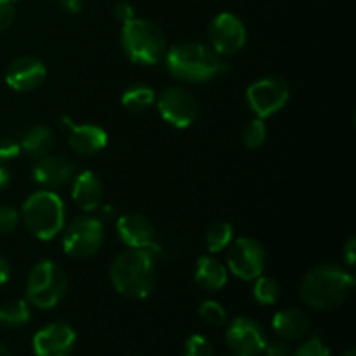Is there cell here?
Segmentation results:
<instances>
[{"label":"cell","mask_w":356,"mask_h":356,"mask_svg":"<svg viewBox=\"0 0 356 356\" xmlns=\"http://www.w3.org/2000/svg\"><path fill=\"white\" fill-rule=\"evenodd\" d=\"M163 61L174 79L190 83L211 82L212 79L228 72L226 58L212 51L211 45L198 42H181L172 45L165 51Z\"/></svg>","instance_id":"1"},{"label":"cell","mask_w":356,"mask_h":356,"mask_svg":"<svg viewBox=\"0 0 356 356\" xmlns=\"http://www.w3.org/2000/svg\"><path fill=\"white\" fill-rule=\"evenodd\" d=\"M156 256L159 254L152 250L141 249H127L118 254L110 266L115 292L134 301L148 298L156 284Z\"/></svg>","instance_id":"2"},{"label":"cell","mask_w":356,"mask_h":356,"mask_svg":"<svg viewBox=\"0 0 356 356\" xmlns=\"http://www.w3.org/2000/svg\"><path fill=\"white\" fill-rule=\"evenodd\" d=\"M355 287L353 273L339 264H322L305 275L299 294L306 306L330 312L343 305Z\"/></svg>","instance_id":"3"},{"label":"cell","mask_w":356,"mask_h":356,"mask_svg":"<svg viewBox=\"0 0 356 356\" xmlns=\"http://www.w3.org/2000/svg\"><path fill=\"white\" fill-rule=\"evenodd\" d=\"M23 225L35 238L52 240L65 228L66 209L61 197L52 190L33 191L21 209Z\"/></svg>","instance_id":"4"},{"label":"cell","mask_w":356,"mask_h":356,"mask_svg":"<svg viewBox=\"0 0 356 356\" xmlns=\"http://www.w3.org/2000/svg\"><path fill=\"white\" fill-rule=\"evenodd\" d=\"M122 49L129 61L139 66H153L165 56V35L159 24L145 17H132L124 23L120 35Z\"/></svg>","instance_id":"5"},{"label":"cell","mask_w":356,"mask_h":356,"mask_svg":"<svg viewBox=\"0 0 356 356\" xmlns=\"http://www.w3.org/2000/svg\"><path fill=\"white\" fill-rule=\"evenodd\" d=\"M66 289H68V278L65 270L54 261L44 259L31 268L24 294L28 305L38 309H51L63 301Z\"/></svg>","instance_id":"6"},{"label":"cell","mask_w":356,"mask_h":356,"mask_svg":"<svg viewBox=\"0 0 356 356\" xmlns=\"http://www.w3.org/2000/svg\"><path fill=\"white\" fill-rule=\"evenodd\" d=\"M63 233V250L72 259H87L101 250L104 243V225L92 216H80Z\"/></svg>","instance_id":"7"},{"label":"cell","mask_w":356,"mask_h":356,"mask_svg":"<svg viewBox=\"0 0 356 356\" xmlns=\"http://www.w3.org/2000/svg\"><path fill=\"white\" fill-rule=\"evenodd\" d=\"M228 271L238 280L252 282L264 273L266 250L259 240L252 236H240L228 245Z\"/></svg>","instance_id":"8"},{"label":"cell","mask_w":356,"mask_h":356,"mask_svg":"<svg viewBox=\"0 0 356 356\" xmlns=\"http://www.w3.org/2000/svg\"><path fill=\"white\" fill-rule=\"evenodd\" d=\"M291 97V87L282 76H264L250 83L245 92L247 104L257 118L278 113Z\"/></svg>","instance_id":"9"},{"label":"cell","mask_w":356,"mask_h":356,"mask_svg":"<svg viewBox=\"0 0 356 356\" xmlns=\"http://www.w3.org/2000/svg\"><path fill=\"white\" fill-rule=\"evenodd\" d=\"M156 108L163 120L176 129H186L198 117V103L193 94L181 86H170L156 97Z\"/></svg>","instance_id":"10"},{"label":"cell","mask_w":356,"mask_h":356,"mask_svg":"<svg viewBox=\"0 0 356 356\" xmlns=\"http://www.w3.org/2000/svg\"><path fill=\"white\" fill-rule=\"evenodd\" d=\"M209 40L212 51L222 58L238 54L247 42V28L240 17L232 13H221L209 24Z\"/></svg>","instance_id":"11"},{"label":"cell","mask_w":356,"mask_h":356,"mask_svg":"<svg viewBox=\"0 0 356 356\" xmlns=\"http://www.w3.org/2000/svg\"><path fill=\"white\" fill-rule=\"evenodd\" d=\"M225 339L235 356H259L268 344L263 327L249 316H236L226 327Z\"/></svg>","instance_id":"12"},{"label":"cell","mask_w":356,"mask_h":356,"mask_svg":"<svg viewBox=\"0 0 356 356\" xmlns=\"http://www.w3.org/2000/svg\"><path fill=\"white\" fill-rule=\"evenodd\" d=\"M117 235L129 249L152 250L159 254L156 229L146 216L138 212H127L117 219Z\"/></svg>","instance_id":"13"},{"label":"cell","mask_w":356,"mask_h":356,"mask_svg":"<svg viewBox=\"0 0 356 356\" xmlns=\"http://www.w3.org/2000/svg\"><path fill=\"white\" fill-rule=\"evenodd\" d=\"M76 343V334L68 323L54 322L42 327L33 336L35 356H70Z\"/></svg>","instance_id":"14"},{"label":"cell","mask_w":356,"mask_h":356,"mask_svg":"<svg viewBox=\"0 0 356 356\" xmlns=\"http://www.w3.org/2000/svg\"><path fill=\"white\" fill-rule=\"evenodd\" d=\"M47 76V68L35 56H19L6 70V83L17 92L38 89Z\"/></svg>","instance_id":"15"},{"label":"cell","mask_w":356,"mask_h":356,"mask_svg":"<svg viewBox=\"0 0 356 356\" xmlns=\"http://www.w3.org/2000/svg\"><path fill=\"white\" fill-rule=\"evenodd\" d=\"M59 124L68 129V145L75 153L90 156L99 153L108 145V132L94 124H73L68 117H61Z\"/></svg>","instance_id":"16"},{"label":"cell","mask_w":356,"mask_h":356,"mask_svg":"<svg viewBox=\"0 0 356 356\" xmlns=\"http://www.w3.org/2000/svg\"><path fill=\"white\" fill-rule=\"evenodd\" d=\"M76 169L73 162L61 155H47L37 160L33 165V179L45 190H58L66 186L75 177Z\"/></svg>","instance_id":"17"},{"label":"cell","mask_w":356,"mask_h":356,"mask_svg":"<svg viewBox=\"0 0 356 356\" xmlns=\"http://www.w3.org/2000/svg\"><path fill=\"white\" fill-rule=\"evenodd\" d=\"M72 198L82 211H96L103 204V183L92 170H82V172L75 174L72 181Z\"/></svg>","instance_id":"18"},{"label":"cell","mask_w":356,"mask_h":356,"mask_svg":"<svg viewBox=\"0 0 356 356\" xmlns=\"http://www.w3.org/2000/svg\"><path fill=\"white\" fill-rule=\"evenodd\" d=\"M275 334L284 341H299L305 339L312 329V320L308 313L299 308H285L280 309L273 316L271 322Z\"/></svg>","instance_id":"19"},{"label":"cell","mask_w":356,"mask_h":356,"mask_svg":"<svg viewBox=\"0 0 356 356\" xmlns=\"http://www.w3.org/2000/svg\"><path fill=\"white\" fill-rule=\"evenodd\" d=\"M195 282L207 292H218L228 284V268L211 256H202L195 266Z\"/></svg>","instance_id":"20"},{"label":"cell","mask_w":356,"mask_h":356,"mask_svg":"<svg viewBox=\"0 0 356 356\" xmlns=\"http://www.w3.org/2000/svg\"><path fill=\"white\" fill-rule=\"evenodd\" d=\"M54 145V131L51 127H47V125H35L30 131L24 132V136L19 141L21 153H24L28 159L35 160V162L44 159V156L51 155Z\"/></svg>","instance_id":"21"},{"label":"cell","mask_w":356,"mask_h":356,"mask_svg":"<svg viewBox=\"0 0 356 356\" xmlns=\"http://www.w3.org/2000/svg\"><path fill=\"white\" fill-rule=\"evenodd\" d=\"M31 318L26 299H10L0 305V325L6 329H21Z\"/></svg>","instance_id":"22"},{"label":"cell","mask_w":356,"mask_h":356,"mask_svg":"<svg viewBox=\"0 0 356 356\" xmlns=\"http://www.w3.org/2000/svg\"><path fill=\"white\" fill-rule=\"evenodd\" d=\"M155 101L156 92L153 90V87L146 86V83H134L122 94V104L134 113H143L148 108H152Z\"/></svg>","instance_id":"23"},{"label":"cell","mask_w":356,"mask_h":356,"mask_svg":"<svg viewBox=\"0 0 356 356\" xmlns=\"http://www.w3.org/2000/svg\"><path fill=\"white\" fill-rule=\"evenodd\" d=\"M233 235L235 229L229 222L226 221H216L209 226L207 233H205V245H207L209 252L216 254L221 250L228 249L229 243L233 242Z\"/></svg>","instance_id":"24"},{"label":"cell","mask_w":356,"mask_h":356,"mask_svg":"<svg viewBox=\"0 0 356 356\" xmlns=\"http://www.w3.org/2000/svg\"><path fill=\"white\" fill-rule=\"evenodd\" d=\"M252 298L261 306H273L280 299V284L271 277H257L252 280Z\"/></svg>","instance_id":"25"},{"label":"cell","mask_w":356,"mask_h":356,"mask_svg":"<svg viewBox=\"0 0 356 356\" xmlns=\"http://www.w3.org/2000/svg\"><path fill=\"white\" fill-rule=\"evenodd\" d=\"M268 136L266 124L263 118H252L243 129V145L249 149H257L264 145Z\"/></svg>","instance_id":"26"},{"label":"cell","mask_w":356,"mask_h":356,"mask_svg":"<svg viewBox=\"0 0 356 356\" xmlns=\"http://www.w3.org/2000/svg\"><path fill=\"white\" fill-rule=\"evenodd\" d=\"M198 315L211 327H222L226 323V320H228L226 309L218 301H212V299L202 302L200 308H198Z\"/></svg>","instance_id":"27"},{"label":"cell","mask_w":356,"mask_h":356,"mask_svg":"<svg viewBox=\"0 0 356 356\" xmlns=\"http://www.w3.org/2000/svg\"><path fill=\"white\" fill-rule=\"evenodd\" d=\"M184 356H214V346L207 337L195 334L184 343Z\"/></svg>","instance_id":"28"},{"label":"cell","mask_w":356,"mask_h":356,"mask_svg":"<svg viewBox=\"0 0 356 356\" xmlns=\"http://www.w3.org/2000/svg\"><path fill=\"white\" fill-rule=\"evenodd\" d=\"M292 356H330V350L318 336H313L305 341Z\"/></svg>","instance_id":"29"},{"label":"cell","mask_w":356,"mask_h":356,"mask_svg":"<svg viewBox=\"0 0 356 356\" xmlns=\"http://www.w3.org/2000/svg\"><path fill=\"white\" fill-rule=\"evenodd\" d=\"M19 212L10 205H0V236L13 233L19 225Z\"/></svg>","instance_id":"30"},{"label":"cell","mask_w":356,"mask_h":356,"mask_svg":"<svg viewBox=\"0 0 356 356\" xmlns=\"http://www.w3.org/2000/svg\"><path fill=\"white\" fill-rule=\"evenodd\" d=\"M16 17V7L10 0H0V33L9 30Z\"/></svg>","instance_id":"31"},{"label":"cell","mask_w":356,"mask_h":356,"mask_svg":"<svg viewBox=\"0 0 356 356\" xmlns=\"http://www.w3.org/2000/svg\"><path fill=\"white\" fill-rule=\"evenodd\" d=\"M21 153L19 141L13 138H3L0 141V162H9V160L16 159Z\"/></svg>","instance_id":"32"},{"label":"cell","mask_w":356,"mask_h":356,"mask_svg":"<svg viewBox=\"0 0 356 356\" xmlns=\"http://www.w3.org/2000/svg\"><path fill=\"white\" fill-rule=\"evenodd\" d=\"M113 16L115 19L120 21L122 24L131 21L134 17V7L127 2V0H118L113 6Z\"/></svg>","instance_id":"33"},{"label":"cell","mask_w":356,"mask_h":356,"mask_svg":"<svg viewBox=\"0 0 356 356\" xmlns=\"http://www.w3.org/2000/svg\"><path fill=\"white\" fill-rule=\"evenodd\" d=\"M264 356H292V350L289 348L287 341H273V343H268L266 348L263 351Z\"/></svg>","instance_id":"34"},{"label":"cell","mask_w":356,"mask_h":356,"mask_svg":"<svg viewBox=\"0 0 356 356\" xmlns=\"http://www.w3.org/2000/svg\"><path fill=\"white\" fill-rule=\"evenodd\" d=\"M343 257L346 261L348 266H355V261H356V238L355 236H350L343 249Z\"/></svg>","instance_id":"35"},{"label":"cell","mask_w":356,"mask_h":356,"mask_svg":"<svg viewBox=\"0 0 356 356\" xmlns=\"http://www.w3.org/2000/svg\"><path fill=\"white\" fill-rule=\"evenodd\" d=\"M59 7L68 14H79L83 9L86 0H58Z\"/></svg>","instance_id":"36"},{"label":"cell","mask_w":356,"mask_h":356,"mask_svg":"<svg viewBox=\"0 0 356 356\" xmlns=\"http://www.w3.org/2000/svg\"><path fill=\"white\" fill-rule=\"evenodd\" d=\"M9 277H10L9 261H7L3 256H0V287H2L3 284H7Z\"/></svg>","instance_id":"37"},{"label":"cell","mask_w":356,"mask_h":356,"mask_svg":"<svg viewBox=\"0 0 356 356\" xmlns=\"http://www.w3.org/2000/svg\"><path fill=\"white\" fill-rule=\"evenodd\" d=\"M9 183H10L9 169L3 165V162H0V190H3V188H6Z\"/></svg>","instance_id":"38"},{"label":"cell","mask_w":356,"mask_h":356,"mask_svg":"<svg viewBox=\"0 0 356 356\" xmlns=\"http://www.w3.org/2000/svg\"><path fill=\"white\" fill-rule=\"evenodd\" d=\"M0 356H10V353L7 351V348L3 346V344H0Z\"/></svg>","instance_id":"39"},{"label":"cell","mask_w":356,"mask_h":356,"mask_svg":"<svg viewBox=\"0 0 356 356\" xmlns=\"http://www.w3.org/2000/svg\"><path fill=\"white\" fill-rule=\"evenodd\" d=\"M341 356H356V351L353 350V348H350V350H348V351H344V353L341 355Z\"/></svg>","instance_id":"40"},{"label":"cell","mask_w":356,"mask_h":356,"mask_svg":"<svg viewBox=\"0 0 356 356\" xmlns=\"http://www.w3.org/2000/svg\"><path fill=\"white\" fill-rule=\"evenodd\" d=\"M10 2H21V0H10Z\"/></svg>","instance_id":"41"}]
</instances>
